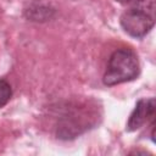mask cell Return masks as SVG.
Wrapping results in <instances>:
<instances>
[{
    "label": "cell",
    "instance_id": "2",
    "mask_svg": "<svg viewBox=\"0 0 156 156\" xmlns=\"http://www.w3.org/2000/svg\"><path fill=\"white\" fill-rule=\"evenodd\" d=\"M119 22L123 30L133 38L145 37L152 29L155 23L152 13L139 7H133L123 12Z\"/></svg>",
    "mask_w": 156,
    "mask_h": 156
},
{
    "label": "cell",
    "instance_id": "1",
    "mask_svg": "<svg viewBox=\"0 0 156 156\" xmlns=\"http://www.w3.org/2000/svg\"><path fill=\"white\" fill-rule=\"evenodd\" d=\"M140 73L138 55L134 50L122 48L112 52L104 73V83L108 87L134 80Z\"/></svg>",
    "mask_w": 156,
    "mask_h": 156
},
{
    "label": "cell",
    "instance_id": "3",
    "mask_svg": "<svg viewBox=\"0 0 156 156\" xmlns=\"http://www.w3.org/2000/svg\"><path fill=\"white\" fill-rule=\"evenodd\" d=\"M85 108L78 111L74 108L73 111L63 115L57 126V135L61 139H69L76 138L77 135L82 134L87 130L93 122V117H87Z\"/></svg>",
    "mask_w": 156,
    "mask_h": 156
},
{
    "label": "cell",
    "instance_id": "6",
    "mask_svg": "<svg viewBox=\"0 0 156 156\" xmlns=\"http://www.w3.org/2000/svg\"><path fill=\"white\" fill-rule=\"evenodd\" d=\"M12 96V89L9 82L5 79H0V108L4 107Z\"/></svg>",
    "mask_w": 156,
    "mask_h": 156
},
{
    "label": "cell",
    "instance_id": "4",
    "mask_svg": "<svg viewBox=\"0 0 156 156\" xmlns=\"http://www.w3.org/2000/svg\"><path fill=\"white\" fill-rule=\"evenodd\" d=\"M155 117V99H140L133 112L129 116V119L127 122V130L134 132L143 127L149 119H154Z\"/></svg>",
    "mask_w": 156,
    "mask_h": 156
},
{
    "label": "cell",
    "instance_id": "5",
    "mask_svg": "<svg viewBox=\"0 0 156 156\" xmlns=\"http://www.w3.org/2000/svg\"><path fill=\"white\" fill-rule=\"evenodd\" d=\"M55 13V10L41 1H33L29 6L24 10V15L28 20L34 22H45L50 20Z\"/></svg>",
    "mask_w": 156,
    "mask_h": 156
},
{
    "label": "cell",
    "instance_id": "7",
    "mask_svg": "<svg viewBox=\"0 0 156 156\" xmlns=\"http://www.w3.org/2000/svg\"><path fill=\"white\" fill-rule=\"evenodd\" d=\"M116 1H118L121 4H133V2H140L143 0H116Z\"/></svg>",
    "mask_w": 156,
    "mask_h": 156
}]
</instances>
